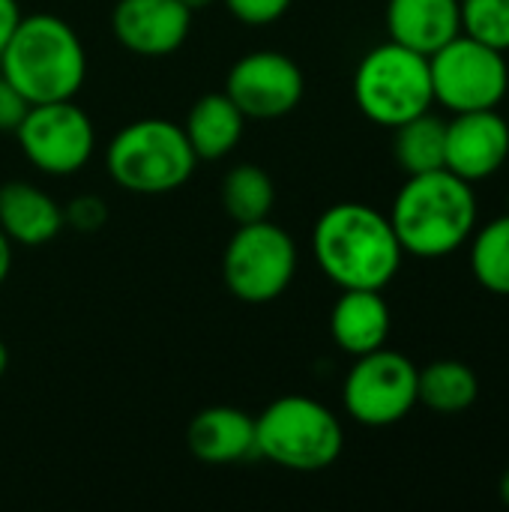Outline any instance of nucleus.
<instances>
[{"label":"nucleus","instance_id":"obj_3","mask_svg":"<svg viewBox=\"0 0 509 512\" xmlns=\"http://www.w3.org/2000/svg\"><path fill=\"white\" fill-rule=\"evenodd\" d=\"M0 75L30 105L75 99L87 81V51L75 27L60 15H21L0 54Z\"/></svg>","mask_w":509,"mask_h":512},{"label":"nucleus","instance_id":"obj_18","mask_svg":"<svg viewBox=\"0 0 509 512\" xmlns=\"http://www.w3.org/2000/svg\"><path fill=\"white\" fill-rule=\"evenodd\" d=\"M183 132H186L189 147L195 150L198 162H216V159H225L243 141L246 117L228 99L225 90L207 93L189 108Z\"/></svg>","mask_w":509,"mask_h":512},{"label":"nucleus","instance_id":"obj_16","mask_svg":"<svg viewBox=\"0 0 509 512\" xmlns=\"http://www.w3.org/2000/svg\"><path fill=\"white\" fill-rule=\"evenodd\" d=\"M384 21L393 42L426 57L462 33L459 0H387Z\"/></svg>","mask_w":509,"mask_h":512},{"label":"nucleus","instance_id":"obj_14","mask_svg":"<svg viewBox=\"0 0 509 512\" xmlns=\"http://www.w3.org/2000/svg\"><path fill=\"white\" fill-rule=\"evenodd\" d=\"M186 447L204 465H237L258 456L255 447V417L231 408L213 405L198 411L186 426Z\"/></svg>","mask_w":509,"mask_h":512},{"label":"nucleus","instance_id":"obj_12","mask_svg":"<svg viewBox=\"0 0 509 512\" xmlns=\"http://www.w3.org/2000/svg\"><path fill=\"white\" fill-rule=\"evenodd\" d=\"M192 15L180 0H117L111 33L129 54L168 57L189 39Z\"/></svg>","mask_w":509,"mask_h":512},{"label":"nucleus","instance_id":"obj_27","mask_svg":"<svg viewBox=\"0 0 509 512\" xmlns=\"http://www.w3.org/2000/svg\"><path fill=\"white\" fill-rule=\"evenodd\" d=\"M18 21H21V6H18V0H0V54H3V48H6V42H9V36H12V30L18 27Z\"/></svg>","mask_w":509,"mask_h":512},{"label":"nucleus","instance_id":"obj_21","mask_svg":"<svg viewBox=\"0 0 509 512\" xmlns=\"http://www.w3.org/2000/svg\"><path fill=\"white\" fill-rule=\"evenodd\" d=\"M444 150H447V123L432 111L417 114L402 126H396L393 153L408 177L444 168Z\"/></svg>","mask_w":509,"mask_h":512},{"label":"nucleus","instance_id":"obj_26","mask_svg":"<svg viewBox=\"0 0 509 512\" xmlns=\"http://www.w3.org/2000/svg\"><path fill=\"white\" fill-rule=\"evenodd\" d=\"M27 108H30V102L21 96V90H18L9 78L0 75V135H3V132L15 135V129H18V123L24 120Z\"/></svg>","mask_w":509,"mask_h":512},{"label":"nucleus","instance_id":"obj_32","mask_svg":"<svg viewBox=\"0 0 509 512\" xmlns=\"http://www.w3.org/2000/svg\"><path fill=\"white\" fill-rule=\"evenodd\" d=\"M507 213H509V198H507Z\"/></svg>","mask_w":509,"mask_h":512},{"label":"nucleus","instance_id":"obj_11","mask_svg":"<svg viewBox=\"0 0 509 512\" xmlns=\"http://www.w3.org/2000/svg\"><path fill=\"white\" fill-rule=\"evenodd\" d=\"M225 93L246 120H276L300 105L306 81L303 69L288 54L264 48L243 54L231 66Z\"/></svg>","mask_w":509,"mask_h":512},{"label":"nucleus","instance_id":"obj_9","mask_svg":"<svg viewBox=\"0 0 509 512\" xmlns=\"http://www.w3.org/2000/svg\"><path fill=\"white\" fill-rule=\"evenodd\" d=\"M420 369L399 351L387 345L354 357L351 372L342 384V405L348 417L369 429H387L402 423L417 402Z\"/></svg>","mask_w":509,"mask_h":512},{"label":"nucleus","instance_id":"obj_15","mask_svg":"<svg viewBox=\"0 0 509 512\" xmlns=\"http://www.w3.org/2000/svg\"><path fill=\"white\" fill-rule=\"evenodd\" d=\"M63 228V207L45 189L24 180H9L0 186V231L12 240V246H45Z\"/></svg>","mask_w":509,"mask_h":512},{"label":"nucleus","instance_id":"obj_13","mask_svg":"<svg viewBox=\"0 0 509 512\" xmlns=\"http://www.w3.org/2000/svg\"><path fill=\"white\" fill-rule=\"evenodd\" d=\"M509 156V123L498 108L462 111L447 123L444 168L468 183H480L501 171Z\"/></svg>","mask_w":509,"mask_h":512},{"label":"nucleus","instance_id":"obj_7","mask_svg":"<svg viewBox=\"0 0 509 512\" xmlns=\"http://www.w3.org/2000/svg\"><path fill=\"white\" fill-rule=\"evenodd\" d=\"M294 276L297 243L282 225L270 219L237 225L222 255V279L240 303H273L291 288Z\"/></svg>","mask_w":509,"mask_h":512},{"label":"nucleus","instance_id":"obj_25","mask_svg":"<svg viewBox=\"0 0 509 512\" xmlns=\"http://www.w3.org/2000/svg\"><path fill=\"white\" fill-rule=\"evenodd\" d=\"M225 9L249 27H267L273 21H279L294 0H222Z\"/></svg>","mask_w":509,"mask_h":512},{"label":"nucleus","instance_id":"obj_31","mask_svg":"<svg viewBox=\"0 0 509 512\" xmlns=\"http://www.w3.org/2000/svg\"><path fill=\"white\" fill-rule=\"evenodd\" d=\"M501 501L509 507V468L504 471V477H501Z\"/></svg>","mask_w":509,"mask_h":512},{"label":"nucleus","instance_id":"obj_1","mask_svg":"<svg viewBox=\"0 0 509 512\" xmlns=\"http://www.w3.org/2000/svg\"><path fill=\"white\" fill-rule=\"evenodd\" d=\"M312 252L321 273L342 291H384L405 258L390 216L360 201H339L318 216Z\"/></svg>","mask_w":509,"mask_h":512},{"label":"nucleus","instance_id":"obj_5","mask_svg":"<svg viewBox=\"0 0 509 512\" xmlns=\"http://www.w3.org/2000/svg\"><path fill=\"white\" fill-rule=\"evenodd\" d=\"M255 447L258 456L285 471L315 474L336 465L345 450V429L324 402L282 396L255 417Z\"/></svg>","mask_w":509,"mask_h":512},{"label":"nucleus","instance_id":"obj_30","mask_svg":"<svg viewBox=\"0 0 509 512\" xmlns=\"http://www.w3.org/2000/svg\"><path fill=\"white\" fill-rule=\"evenodd\" d=\"M9 369V348L3 345V339H0V378H3V372Z\"/></svg>","mask_w":509,"mask_h":512},{"label":"nucleus","instance_id":"obj_4","mask_svg":"<svg viewBox=\"0 0 509 512\" xmlns=\"http://www.w3.org/2000/svg\"><path fill=\"white\" fill-rule=\"evenodd\" d=\"M198 156L180 123L141 117L123 126L105 150V171L114 186L132 195H165L189 183Z\"/></svg>","mask_w":509,"mask_h":512},{"label":"nucleus","instance_id":"obj_28","mask_svg":"<svg viewBox=\"0 0 509 512\" xmlns=\"http://www.w3.org/2000/svg\"><path fill=\"white\" fill-rule=\"evenodd\" d=\"M9 270H12V240L0 231V285L9 279Z\"/></svg>","mask_w":509,"mask_h":512},{"label":"nucleus","instance_id":"obj_20","mask_svg":"<svg viewBox=\"0 0 509 512\" xmlns=\"http://www.w3.org/2000/svg\"><path fill=\"white\" fill-rule=\"evenodd\" d=\"M219 198H222L225 213L237 225H249V222L270 219L276 207V186H273V177L261 165L243 162V165H234L222 177Z\"/></svg>","mask_w":509,"mask_h":512},{"label":"nucleus","instance_id":"obj_17","mask_svg":"<svg viewBox=\"0 0 509 512\" xmlns=\"http://www.w3.org/2000/svg\"><path fill=\"white\" fill-rule=\"evenodd\" d=\"M390 327H393V315L381 291L348 288L333 303L330 336L351 357H363L369 351L384 348L390 339Z\"/></svg>","mask_w":509,"mask_h":512},{"label":"nucleus","instance_id":"obj_19","mask_svg":"<svg viewBox=\"0 0 509 512\" xmlns=\"http://www.w3.org/2000/svg\"><path fill=\"white\" fill-rule=\"evenodd\" d=\"M480 396L474 369L462 360H435L417 375V402L435 414H462Z\"/></svg>","mask_w":509,"mask_h":512},{"label":"nucleus","instance_id":"obj_29","mask_svg":"<svg viewBox=\"0 0 509 512\" xmlns=\"http://www.w3.org/2000/svg\"><path fill=\"white\" fill-rule=\"evenodd\" d=\"M180 3H183L186 9H192V12H201V9H210L216 0H180Z\"/></svg>","mask_w":509,"mask_h":512},{"label":"nucleus","instance_id":"obj_8","mask_svg":"<svg viewBox=\"0 0 509 512\" xmlns=\"http://www.w3.org/2000/svg\"><path fill=\"white\" fill-rule=\"evenodd\" d=\"M429 72L435 102L453 114L498 108L509 90V63L504 51L465 33L429 54Z\"/></svg>","mask_w":509,"mask_h":512},{"label":"nucleus","instance_id":"obj_6","mask_svg":"<svg viewBox=\"0 0 509 512\" xmlns=\"http://www.w3.org/2000/svg\"><path fill=\"white\" fill-rule=\"evenodd\" d=\"M354 102L378 126H402L435 102L429 57L399 42L375 45L354 72Z\"/></svg>","mask_w":509,"mask_h":512},{"label":"nucleus","instance_id":"obj_22","mask_svg":"<svg viewBox=\"0 0 509 512\" xmlns=\"http://www.w3.org/2000/svg\"><path fill=\"white\" fill-rule=\"evenodd\" d=\"M471 273L489 294L509 297V213L474 228Z\"/></svg>","mask_w":509,"mask_h":512},{"label":"nucleus","instance_id":"obj_24","mask_svg":"<svg viewBox=\"0 0 509 512\" xmlns=\"http://www.w3.org/2000/svg\"><path fill=\"white\" fill-rule=\"evenodd\" d=\"M63 222L78 234H96L108 222V207L99 195H75L63 207Z\"/></svg>","mask_w":509,"mask_h":512},{"label":"nucleus","instance_id":"obj_10","mask_svg":"<svg viewBox=\"0 0 509 512\" xmlns=\"http://www.w3.org/2000/svg\"><path fill=\"white\" fill-rule=\"evenodd\" d=\"M15 141L36 171L48 177H69L93 159L96 129L75 99H60L30 105L15 129Z\"/></svg>","mask_w":509,"mask_h":512},{"label":"nucleus","instance_id":"obj_23","mask_svg":"<svg viewBox=\"0 0 509 512\" xmlns=\"http://www.w3.org/2000/svg\"><path fill=\"white\" fill-rule=\"evenodd\" d=\"M462 33L509 51V0H459Z\"/></svg>","mask_w":509,"mask_h":512},{"label":"nucleus","instance_id":"obj_2","mask_svg":"<svg viewBox=\"0 0 509 512\" xmlns=\"http://www.w3.org/2000/svg\"><path fill=\"white\" fill-rule=\"evenodd\" d=\"M390 225L405 255L447 258L462 249L477 228L474 183L447 168L411 174L396 192Z\"/></svg>","mask_w":509,"mask_h":512}]
</instances>
